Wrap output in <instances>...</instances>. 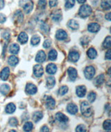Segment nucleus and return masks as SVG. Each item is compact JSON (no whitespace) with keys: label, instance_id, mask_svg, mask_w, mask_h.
<instances>
[{"label":"nucleus","instance_id":"f257e3e1","mask_svg":"<svg viewBox=\"0 0 111 132\" xmlns=\"http://www.w3.org/2000/svg\"><path fill=\"white\" fill-rule=\"evenodd\" d=\"M81 111L83 116L85 117H90L92 115V110L91 109L90 106L89 105L88 102H83L81 104Z\"/></svg>","mask_w":111,"mask_h":132},{"label":"nucleus","instance_id":"f03ea898","mask_svg":"<svg viewBox=\"0 0 111 132\" xmlns=\"http://www.w3.org/2000/svg\"><path fill=\"white\" fill-rule=\"evenodd\" d=\"M20 6L22 7L26 13H29L33 9V2L31 0H20Z\"/></svg>","mask_w":111,"mask_h":132},{"label":"nucleus","instance_id":"7ed1b4c3","mask_svg":"<svg viewBox=\"0 0 111 132\" xmlns=\"http://www.w3.org/2000/svg\"><path fill=\"white\" fill-rule=\"evenodd\" d=\"M92 13V9L88 5H83L81 6L79 11V15L82 18H86L90 16Z\"/></svg>","mask_w":111,"mask_h":132},{"label":"nucleus","instance_id":"20e7f679","mask_svg":"<svg viewBox=\"0 0 111 132\" xmlns=\"http://www.w3.org/2000/svg\"><path fill=\"white\" fill-rule=\"evenodd\" d=\"M95 74V69L93 66H88L84 70V75L87 79H92Z\"/></svg>","mask_w":111,"mask_h":132},{"label":"nucleus","instance_id":"39448f33","mask_svg":"<svg viewBox=\"0 0 111 132\" xmlns=\"http://www.w3.org/2000/svg\"><path fill=\"white\" fill-rule=\"evenodd\" d=\"M44 69L40 65H36L33 67V74L36 77H40L43 75Z\"/></svg>","mask_w":111,"mask_h":132},{"label":"nucleus","instance_id":"423d86ee","mask_svg":"<svg viewBox=\"0 0 111 132\" xmlns=\"http://www.w3.org/2000/svg\"><path fill=\"white\" fill-rule=\"evenodd\" d=\"M68 59H69V60L71 62L76 63V62H77L79 61V54L78 52H76V51H72L69 54Z\"/></svg>","mask_w":111,"mask_h":132},{"label":"nucleus","instance_id":"0eeeda50","mask_svg":"<svg viewBox=\"0 0 111 132\" xmlns=\"http://www.w3.org/2000/svg\"><path fill=\"white\" fill-rule=\"evenodd\" d=\"M51 17L54 22H59L62 19V11L60 9L56 10L53 11Z\"/></svg>","mask_w":111,"mask_h":132},{"label":"nucleus","instance_id":"6e6552de","mask_svg":"<svg viewBox=\"0 0 111 132\" xmlns=\"http://www.w3.org/2000/svg\"><path fill=\"white\" fill-rule=\"evenodd\" d=\"M56 38L58 40H64L67 38V34L65 31L63 29H59L57 31L56 34Z\"/></svg>","mask_w":111,"mask_h":132},{"label":"nucleus","instance_id":"1a4fd4ad","mask_svg":"<svg viewBox=\"0 0 111 132\" xmlns=\"http://www.w3.org/2000/svg\"><path fill=\"white\" fill-rule=\"evenodd\" d=\"M67 73L71 81H74L77 78V71L74 68H69L67 70Z\"/></svg>","mask_w":111,"mask_h":132},{"label":"nucleus","instance_id":"9d476101","mask_svg":"<svg viewBox=\"0 0 111 132\" xmlns=\"http://www.w3.org/2000/svg\"><path fill=\"white\" fill-rule=\"evenodd\" d=\"M26 92L29 95H34L37 93V87L33 84H28L26 86Z\"/></svg>","mask_w":111,"mask_h":132},{"label":"nucleus","instance_id":"9b49d317","mask_svg":"<svg viewBox=\"0 0 111 132\" xmlns=\"http://www.w3.org/2000/svg\"><path fill=\"white\" fill-rule=\"evenodd\" d=\"M76 93L78 97H83L86 94V88L84 86H79L76 87Z\"/></svg>","mask_w":111,"mask_h":132},{"label":"nucleus","instance_id":"f8f14e48","mask_svg":"<svg viewBox=\"0 0 111 132\" xmlns=\"http://www.w3.org/2000/svg\"><path fill=\"white\" fill-rule=\"evenodd\" d=\"M67 111L69 113L72 114V115H75L78 112V107L76 105H75L73 103H70L67 105Z\"/></svg>","mask_w":111,"mask_h":132},{"label":"nucleus","instance_id":"ddd939ff","mask_svg":"<svg viewBox=\"0 0 111 132\" xmlns=\"http://www.w3.org/2000/svg\"><path fill=\"white\" fill-rule=\"evenodd\" d=\"M56 106V102L52 97H48L46 100V106L50 110L54 109Z\"/></svg>","mask_w":111,"mask_h":132},{"label":"nucleus","instance_id":"4468645a","mask_svg":"<svg viewBox=\"0 0 111 132\" xmlns=\"http://www.w3.org/2000/svg\"><path fill=\"white\" fill-rule=\"evenodd\" d=\"M10 75V70L8 68H4L3 69L1 73H0V79L3 81H6L8 79V78L9 77Z\"/></svg>","mask_w":111,"mask_h":132},{"label":"nucleus","instance_id":"2eb2a0df","mask_svg":"<svg viewBox=\"0 0 111 132\" xmlns=\"http://www.w3.org/2000/svg\"><path fill=\"white\" fill-rule=\"evenodd\" d=\"M100 29V25L97 23H90L88 26V30L91 33H96Z\"/></svg>","mask_w":111,"mask_h":132},{"label":"nucleus","instance_id":"dca6fc26","mask_svg":"<svg viewBox=\"0 0 111 132\" xmlns=\"http://www.w3.org/2000/svg\"><path fill=\"white\" fill-rule=\"evenodd\" d=\"M46 60V54L43 51H39L36 57V61L38 63H43Z\"/></svg>","mask_w":111,"mask_h":132},{"label":"nucleus","instance_id":"f3484780","mask_svg":"<svg viewBox=\"0 0 111 132\" xmlns=\"http://www.w3.org/2000/svg\"><path fill=\"white\" fill-rule=\"evenodd\" d=\"M23 18H24V15H23L22 11H17L15 12V13L14 14L13 20L15 22L22 23L23 21Z\"/></svg>","mask_w":111,"mask_h":132},{"label":"nucleus","instance_id":"a211bd4d","mask_svg":"<svg viewBox=\"0 0 111 132\" xmlns=\"http://www.w3.org/2000/svg\"><path fill=\"white\" fill-rule=\"evenodd\" d=\"M46 71L49 75H54V74H56L57 71L56 65L54 63L49 64L47 66V68H46Z\"/></svg>","mask_w":111,"mask_h":132},{"label":"nucleus","instance_id":"6ab92c4d","mask_svg":"<svg viewBox=\"0 0 111 132\" xmlns=\"http://www.w3.org/2000/svg\"><path fill=\"white\" fill-rule=\"evenodd\" d=\"M56 119L57 120L60 122H67L68 121V118L65 115H64L63 113H57L56 114Z\"/></svg>","mask_w":111,"mask_h":132},{"label":"nucleus","instance_id":"aec40b11","mask_svg":"<svg viewBox=\"0 0 111 132\" xmlns=\"http://www.w3.org/2000/svg\"><path fill=\"white\" fill-rule=\"evenodd\" d=\"M105 81V77L104 75L101 74V75H99L95 79V81H94V84L97 86H99L101 84H104V82Z\"/></svg>","mask_w":111,"mask_h":132},{"label":"nucleus","instance_id":"412c9836","mask_svg":"<svg viewBox=\"0 0 111 132\" xmlns=\"http://www.w3.org/2000/svg\"><path fill=\"white\" fill-rule=\"evenodd\" d=\"M67 26L69 27L72 30H76L79 29V23L74 20H70L67 23Z\"/></svg>","mask_w":111,"mask_h":132},{"label":"nucleus","instance_id":"4be33fe9","mask_svg":"<svg viewBox=\"0 0 111 132\" xmlns=\"http://www.w3.org/2000/svg\"><path fill=\"white\" fill-rule=\"evenodd\" d=\"M28 36L24 32H22L18 36V41L21 44H25L28 41Z\"/></svg>","mask_w":111,"mask_h":132},{"label":"nucleus","instance_id":"5701e85b","mask_svg":"<svg viewBox=\"0 0 111 132\" xmlns=\"http://www.w3.org/2000/svg\"><path fill=\"white\" fill-rule=\"evenodd\" d=\"M101 6L104 10H110L111 9V0H102Z\"/></svg>","mask_w":111,"mask_h":132},{"label":"nucleus","instance_id":"b1692460","mask_svg":"<svg viewBox=\"0 0 111 132\" xmlns=\"http://www.w3.org/2000/svg\"><path fill=\"white\" fill-rule=\"evenodd\" d=\"M10 90H11L10 86L8 84H2L0 86V93L4 95H6L8 94Z\"/></svg>","mask_w":111,"mask_h":132},{"label":"nucleus","instance_id":"393cba45","mask_svg":"<svg viewBox=\"0 0 111 132\" xmlns=\"http://www.w3.org/2000/svg\"><path fill=\"white\" fill-rule=\"evenodd\" d=\"M42 118H43V114L40 111H36L33 114V120L35 122H39L40 120H42Z\"/></svg>","mask_w":111,"mask_h":132},{"label":"nucleus","instance_id":"a878e982","mask_svg":"<svg viewBox=\"0 0 111 132\" xmlns=\"http://www.w3.org/2000/svg\"><path fill=\"white\" fill-rule=\"evenodd\" d=\"M15 105L13 103H9L8 104H7L5 111H6V112L7 113L11 114L13 113L14 112H15Z\"/></svg>","mask_w":111,"mask_h":132},{"label":"nucleus","instance_id":"bb28decb","mask_svg":"<svg viewBox=\"0 0 111 132\" xmlns=\"http://www.w3.org/2000/svg\"><path fill=\"white\" fill-rule=\"evenodd\" d=\"M10 52L13 54H18L20 51V46L18 44H12L9 47Z\"/></svg>","mask_w":111,"mask_h":132},{"label":"nucleus","instance_id":"cd10ccee","mask_svg":"<svg viewBox=\"0 0 111 132\" xmlns=\"http://www.w3.org/2000/svg\"><path fill=\"white\" fill-rule=\"evenodd\" d=\"M56 84V80L54 77H49L47 79V86L48 88H52Z\"/></svg>","mask_w":111,"mask_h":132},{"label":"nucleus","instance_id":"c85d7f7f","mask_svg":"<svg viewBox=\"0 0 111 132\" xmlns=\"http://www.w3.org/2000/svg\"><path fill=\"white\" fill-rule=\"evenodd\" d=\"M87 54H88V56L90 59H94L97 56V51L94 48H90L88 50V52H87Z\"/></svg>","mask_w":111,"mask_h":132},{"label":"nucleus","instance_id":"c756f323","mask_svg":"<svg viewBox=\"0 0 111 132\" xmlns=\"http://www.w3.org/2000/svg\"><path fill=\"white\" fill-rule=\"evenodd\" d=\"M18 59L16 56H10L9 59H8V63H9L10 65L15 66L18 63Z\"/></svg>","mask_w":111,"mask_h":132},{"label":"nucleus","instance_id":"7c9ffc66","mask_svg":"<svg viewBox=\"0 0 111 132\" xmlns=\"http://www.w3.org/2000/svg\"><path fill=\"white\" fill-rule=\"evenodd\" d=\"M103 47L105 49H110L111 47V37L107 36L103 43Z\"/></svg>","mask_w":111,"mask_h":132},{"label":"nucleus","instance_id":"2f4dec72","mask_svg":"<svg viewBox=\"0 0 111 132\" xmlns=\"http://www.w3.org/2000/svg\"><path fill=\"white\" fill-rule=\"evenodd\" d=\"M33 128V123L30 122H26L24 125V127H23V129L24 131H31Z\"/></svg>","mask_w":111,"mask_h":132},{"label":"nucleus","instance_id":"473e14b6","mask_svg":"<svg viewBox=\"0 0 111 132\" xmlns=\"http://www.w3.org/2000/svg\"><path fill=\"white\" fill-rule=\"evenodd\" d=\"M40 42V38L39 37V36L38 35H35L33 36L32 37L31 40V43L33 45L36 46L37 45H38Z\"/></svg>","mask_w":111,"mask_h":132},{"label":"nucleus","instance_id":"72a5a7b5","mask_svg":"<svg viewBox=\"0 0 111 132\" xmlns=\"http://www.w3.org/2000/svg\"><path fill=\"white\" fill-rule=\"evenodd\" d=\"M57 52L54 50H51L49 52V59L50 61H55L57 59Z\"/></svg>","mask_w":111,"mask_h":132},{"label":"nucleus","instance_id":"f704fd0d","mask_svg":"<svg viewBox=\"0 0 111 132\" xmlns=\"http://www.w3.org/2000/svg\"><path fill=\"white\" fill-rule=\"evenodd\" d=\"M103 127H104V129L106 131H110L111 130V120H107L104 122V125H103Z\"/></svg>","mask_w":111,"mask_h":132},{"label":"nucleus","instance_id":"c9c22d12","mask_svg":"<svg viewBox=\"0 0 111 132\" xmlns=\"http://www.w3.org/2000/svg\"><path fill=\"white\" fill-rule=\"evenodd\" d=\"M88 101L90 102H94L95 100H96L95 93H94V92H90V93L88 94Z\"/></svg>","mask_w":111,"mask_h":132},{"label":"nucleus","instance_id":"e433bc0d","mask_svg":"<svg viewBox=\"0 0 111 132\" xmlns=\"http://www.w3.org/2000/svg\"><path fill=\"white\" fill-rule=\"evenodd\" d=\"M75 4V0H66L65 8L66 9H71Z\"/></svg>","mask_w":111,"mask_h":132},{"label":"nucleus","instance_id":"4c0bfd02","mask_svg":"<svg viewBox=\"0 0 111 132\" xmlns=\"http://www.w3.org/2000/svg\"><path fill=\"white\" fill-rule=\"evenodd\" d=\"M68 92V87L66 86H62L61 88L59 89V95H65Z\"/></svg>","mask_w":111,"mask_h":132},{"label":"nucleus","instance_id":"58836bf2","mask_svg":"<svg viewBox=\"0 0 111 132\" xmlns=\"http://www.w3.org/2000/svg\"><path fill=\"white\" fill-rule=\"evenodd\" d=\"M9 125L11 127H16L18 125V120L15 118H11L9 119Z\"/></svg>","mask_w":111,"mask_h":132},{"label":"nucleus","instance_id":"ea45409f","mask_svg":"<svg viewBox=\"0 0 111 132\" xmlns=\"http://www.w3.org/2000/svg\"><path fill=\"white\" fill-rule=\"evenodd\" d=\"M38 6L41 9H45L47 6V0H39Z\"/></svg>","mask_w":111,"mask_h":132},{"label":"nucleus","instance_id":"a19ab883","mask_svg":"<svg viewBox=\"0 0 111 132\" xmlns=\"http://www.w3.org/2000/svg\"><path fill=\"white\" fill-rule=\"evenodd\" d=\"M76 131L79 132H85L86 131V127L83 125H79L76 127Z\"/></svg>","mask_w":111,"mask_h":132},{"label":"nucleus","instance_id":"79ce46f5","mask_svg":"<svg viewBox=\"0 0 111 132\" xmlns=\"http://www.w3.org/2000/svg\"><path fill=\"white\" fill-rule=\"evenodd\" d=\"M52 45V40H49V39H47L45 40L43 43V47L47 49V48L50 47V46Z\"/></svg>","mask_w":111,"mask_h":132},{"label":"nucleus","instance_id":"37998d69","mask_svg":"<svg viewBox=\"0 0 111 132\" xmlns=\"http://www.w3.org/2000/svg\"><path fill=\"white\" fill-rule=\"evenodd\" d=\"M40 28L44 32H45V33H48L49 31V27H48L46 24H45V23H43V24L40 26Z\"/></svg>","mask_w":111,"mask_h":132},{"label":"nucleus","instance_id":"c03bdc74","mask_svg":"<svg viewBox=\"0 0 111 132\" xmlns=\"http://www.w3.org/2000/svg\"><path fill=\"white\" fill-rule=\"evenodd\" d=\"M6 20V17L4 14L0 13V23H4Z\"/></svg>","mask_w":111,"mask_h":132},{"label":"nucleus","instance_id":"a18cd8bd","mask_svg":"<svg viewBox=\"0 0 111 132\" xmlns=\"http://www.w3.org/2000/svg\"><path fill=\"white\" fill-rule=\"evenodd\" d=\"M58 4V0H49V6L51 7H55Z\"/></svg>","mask_w":111,"mask_h":132},{"label":"nucleus","instance_id":"49530a36","mask_svg":"<svg viewBox=\"0 0 111 132\" xmlns=\"http://www.w3.org/2000/svg\"><path fill=\"white\" fill-rule=\"evenodd\" d=\"M2 37L3 38L5 39V40H8L10 38V34L9 33H8V32H4L2 34Z\"/></svg>","mask_w":111,"mask_h":132},{"label":"nucleus","instance_id":"de8ad7c7","mask_svg":"<svg viewBox=\"0 0 111 132\" xmlns=\"http://www.w3.org/2000/svg\"><path fill=\"white\" fill-rule=\"evenodd\" d=\"M111 50H108L107 51V52L106 53V59L108 60H110L111 59Z\"/></svg>","mask_w":111,"mask_h":132},{"label":"nucleus","instance_id":"09e8293b","mask_svg":"<svg viewBox=\"0 0 111 132\" xmlns=\"http://www.w3.org/2000/svg\"><path fill=\"white\" fill-rule=\"evenodd\" d=\"M40 131H49V129L47 126H43L41 128Z\"/></svg>","mask_w":111,"mask_h":132},{"label":"nucleus","instance_id":"8fccbe9b","mask_svg":"<svg viewBox=\"0 0 111 132\" xmlns=\"http://www.w3.org/2000/svg\"><path fill=\"white\" fill-rule=\"evenodd\" d=\"M4 6V0H0V10L2 9Z\"/></svg>","mask_w":111,"mask_h":132},{"label":"nucleus","instance_id":"3c124183","mask_svg":"<svg viewBox=\"0 0 111 132\" xmlns=\"http://www.w3.org/2000/svg\"><path fill=\"white\" fill-rule=\"evenodd\" d=\"M110 15H111L110 13H107L106 15V19L107 20L110 21V20H111Z\"/></svg>","mask_w":111,"mask_h":132},{"label":"nucleus","instance_id":"603ef678","mask_svg":"<svg viewBox=\"0 0 111 132\" xmlns=\"http://www.w3.org/2000/svg\"><path fill=\"white\" fill-rule=\"evenodd\" d=\"M78 2L80 3V4H83V3L86 2V0H77Z\"/></svg>","mask_w":111,"mask_h":132},{"label":"nucleus","instance_id":"864d4df0","mask_svg":"<svg viewBox=\"0 0 111 132\" xmlns=\"http://www.w3.org/2000/svg\"><path fill=\"white\" fill-rule=\"evenodd\" d=\"M108 75H110V68L109 69V70H108Z\"/></svg>","mask_w":111,"mask_h":132}]
</instances>
